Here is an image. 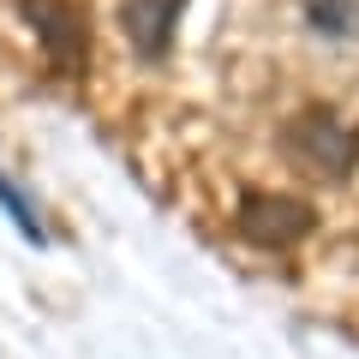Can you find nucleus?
<instances>
[{"instance_id":"obj_1","label":"nucleus","mask_w":359,"mask_h":359,"mask_svg":"<svg viewBox=\"0 0 359 359\" xmlns=\"http://www.w3.org/2000/svg\"><path fill=\"white\" fill-rule=\"evenodd\" d=\"M287 156L323 180H347L359 168V126L341 120L330 102H311L287 120Z\"/></svg>"},{"instance_id":"obj_2","label":"nucleus","mask_w":359,"mask_h":359,"mask_svg":"<svg viewBox=\"0 0 359 359\" xmlns=\"http://www.w3.org/2000/svg\"><path fill=\"white\" fill-rule=\"evenodd\" d=\"M233 228H240V240L264 245V252H287L318 228V210L294 192H245L233 210Z\"/></svg>"},{"instance_id":"obj_3","label":"nucleus","mask_w":359,"mask_h":359,"mask_svg":"<svg viewBox=\"0 0 359 359\" xmlns=\"http://www.w3.org/2000/svg\"><path fill=\"white\" fill-rule=\"evenodd\" d=\"M18 13H25V25L42 36V54H48L66 78H78L90 66V18L78 13L72 0H25Z\"/></svg>"},{"instance_id":"obj_4","label":"nucleus","mask_w":359,"mask_h":359,"mask_svg":"<svg viewBox=\"0 0 359 359\" xmlns=\"http://www.w3.org/2000/svg\"><path fill=\"white\" fill-rule=\"evenodd\" d=\"M180 13H186V0H126L120 6V30H126L132 54L138 60H168L174 36H180Z\"/></svg>"},{"instance_id":"obj_5","label":"nucleus","mask_w":359,"mask_h":359,"mask_svg":"<svg viewBox=\"0 0 359 359\" xmlns=\"http://www.w3.org/2000/svg\"><path fill=\"white\" fill-rule=\"evenodd\" d=\"M299 13H306V25L318 30L323 42L359 36V0H299Z\"/></svg>"},{"instance_id":"obj_6","label":"nucleus","mask_w":359,"mask_h":359,"mask_svg":"<svg viewBox=\"0 0 359 359\" xmlns=\"http://www.w3.org/2000/svg\"><path fill=\"white\" fill-rule=\"evenodd\" d=\"M0 204H6V210H13V216H18V228H25V240H48V233H42V216H36V210H30V198L18 192V186H13V180H6V174H0Z\"/></svg>"}]
</instances>
